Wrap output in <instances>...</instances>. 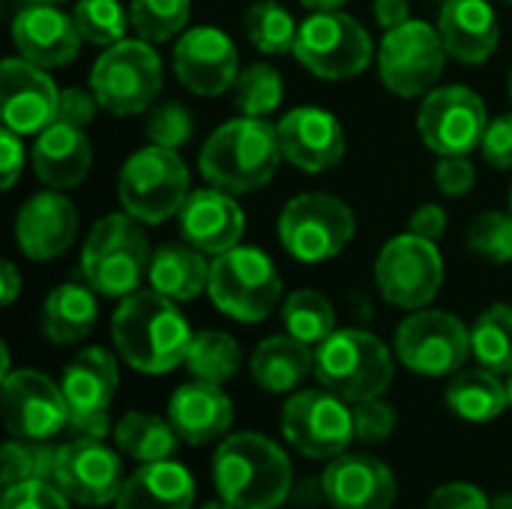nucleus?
Returning <instances> with one entry per match:
<instances>
[{
  "instance_id": "nucleus-25",
  "label": "nucleus",
  "mask_w": 512,
  "mask_h": 509,
  "mask_svg": "<svg viewBox=\"0 0 512 509\" xmlns=\"http://www.w3.org/2000/svg\"><path fill=\"white\" fill-rule=\"evenodd\" d=\"M321 495L336 509H390L396 501V477L381 459L342 453L327 465Z\"/></svg>"
},
{
  "instance_id": "nucleus-28",
  "label": "nucleus",
  "mask_w": 512,
  "mask_h": 509,
  "mask_svg": "<svg viewBox=\"0 0 512 509\" xmlns=\"http://www.w3.org/2000/svg\"><path fill=\"white\" fill-rule=\"evenodd\" d=\"M33 171L39 183L48 189H75L87 180L93 168V147L81 126H72L66 120H54L48 129L36 135V144L30 150Z\"/></svg>"
},
{
  "instance_id": "nucleus-60",
  "label": "nucleus",
  "mask_w": 512,
  "mask_h": 509,
  "mask_svg": "<svg viewBox=\"0 0 512 509\" xmlns=\"http://www.w3.org/2000/svg\"><path fill=\"white\" fill-rule=\"evenodd\" d=\"M510 99H512V69H510Z\"/></svg>"
},
{
  "instance_id": "nucleus-22",
  "label": "nucleus",
  "mask_w": 512,
  "mask_h": 509,
  "mask_svg": "<svg viewBox=\"0 0 512 509\" xmlns=\"http://www.w3.org/2000/svg\"><path fill=\"white\" fill-rule=\"evenodd\" d=\"M78 237V207L60 189L30 195L15 216V246L30 261H54Z\"/></svg>"
},
{
  "instance_id": "nucleus-55",
  "label": "nucleus",
  "mask_w": 512,
  "mask_h": 509,
  "mask_svg": "<svg viewBox=\"0 0 512 509\" xmlns=\"http://www.w3.org/2000/svg\"><path fill=\"white\" fill-rule=\"evenodd\" d=\"M309 12H336V9H342L348 0H300Z\"/></svg>"
},
{
  "instance_id": "nucleus-11",
  "label": "nucleus",
  "mask_w": 512,
  "mask_h": 509,
  "mask_svg": "<svg viewBox=\"0 0 512 509\" xmlns=\"http://www.w3.org/2000/svg\"><path fill=\"white\" fill-rule=\"evenodd\" d=\"M444 285V255L414 231L390 237L375 258V288L396 309H426Z\"/></svg>"
},
{
  "instance_id": "nucleus-51",
  "label": "nucleus",
  "mask_w": 512,
  "mask_h": 509,
  "mask_svg": "<svg viewBox=\"0 0 512 509\" xmlns=\"http://www.w3.org/2000/svg\"><path fill=\"white\" fill-rule=\"evenodd\" d=\"M21 171H24V141L18 132L3 126V132H0V186H3V192H9L18 183Z\"/></svg>"
},
{
  "instance_id": "nucleus-54",
  "label": "nucleus",
  "mask_w": 512,
  "mask_h": 509,
  "mask_svg": "<svg viewBox=\"0 0 512 509\" xmlns=\"http://www.w3.org/2000/svg\"><path fill=\"white\" fill-rule=\"evenodd\" d=\"M24 282H21V273L12 261H3L0 264V303L3 306H12L21 294Z\"/></svg>"
},
{
  "instance_id": "nucleus-26",
  "label": "nucleus",
  "mask_w": 512,
  "mask_h": 509,
  "mask_svg": "<svg viewBox=\"0 0 512 509\" xmlns=\"http://www.w3.org/2000/svg\"><path fill=\"white\" fill-rule=\"evenodd\" d=\"M438 33L453 60L480 66L498 51L501 21L489 0H447L438 15Z\"/></svg>"
},
{
  "instance_id": "nucleus-30",
  "label": "nucleus",
  "mask_w": 512,
  "mask_h": 509,
  "mask_svg": "<svg viewBox=\"0 0 512 509\" xmlns=\"http://www.w3.org/2000/svg\"><path fill=\"white\" fill-rule=\"evenodd\" d=\"M99 300L87 282H63L42 300L39 330L51 345H75L93 333Z\"/></svg>"
},
{
  "instance_id": "nucleus-14",
  "label": "nucleus",
  "mask_w": 512,
  "mask_h": 509,
  "mask_svg": "<svg viewBox=\"0 0 512 509\" xmlns=\"http://www.w3.org/2000/svg\"><path fill=\"white\" fill-rule=\"evenodd\" d=\"M282 435L300 456L315 462H333L357 438L348 402L324 387L294 393L285 402Z\"/></svg>"
},
{
  "instance_id": "nucleus-52",
  "label": "nucleus",
  "mask_w": 512,
  "mask_h": 509,
  "mask_svg": "<svg viewBox=\"0 0 512 509\" xmlns=\"http://www.w3.org/2000/svg\"><path fill=\"white\" fill-rule=\"evenodd\" d=\"M408 231H414V234H420V237L438 243V240L447 234V210H444L441 204H432V201L420 204V207L411 213V219H408Z\"/></svg>"
},
{
  "instance_id": "nucleus-2",
  "label": "nucleus",
  "mask_w": 512,
  "mask_h": 509,
  "mask_svg": "<svg viewBox=\"0 0 512 509\" xmlns=\"http://www.w3.org/2000/svg\"><path fill=\"white\" fill-rule=\"evenodd\" d=\"M279 132L267 117H234L222 123L198 153V171L207 186L231 195H249L264 189L282 162Z\"/></svg>"
},
{
  "instance_id": "nucleus-40",
  "label": "nucleus",
  "mask_w": 512,
  "mask_h": 509,
  "mask_svg": "<svg viewBox=\"0 0 512 509\" xmlns=\"http://www.w3.org/2000/svg\"><path fill=\"white\" fill-rule=\"evenodd\" d=\"M192 3L189 0H132L129 21L138 39L144 42H168L180 36L189 24Z\"/></svg>"
},
{
  "instance_id": "nucleus-18",
  "label": "nucleus",
  "mask_w": 512,
  "mask_h": 509,
  "mask_svg": "<svg viewBox=\"0 0 512 509\" xmlns=\"http://www.w3.org/2000/svg\"><path fill=\"white\" fill-rule=\"evenodd\" d=\"M72 504L108 507L117 501L126 477L120 456L99 438H72L57 447V465L51 480Z\"/></svg>"
},
{
  "instance_id": "nucleus-56",
  "label": "nucleus",
  "mask_w": 512,
  "mask_h": 509,
  "mask_svg": "<svg viewBox=\"0 0 512 509\" xmlns=\"http://www.w3.org/2000/svg\"><path fill=\"white\" fill-rule=\"evenodd\" d=\"M492 509H512V492H507V495H498V498L492 501Z\"/></svg>"
},
{
  "instance_id": "nucleus-7",
  "label": "nucleus",
  "mask_w": 512,
  "mask_h": 509,
  "mask_svg": "<svg viewBox=\"0 0 512 509\" xmlns=\"http://www.w3.org/2000/svg\"><path fill=\"white\" fill-rule=\"evenodd\" d=\"M207 297L231 321L258 324L279 306L282 276L267 252L240 243L213 258Z\"/></svg>"
},
{
  "instance_id": "nucleus-39",
  "label": "nucleus",
  "mask_w": 512,
  "mask_h": 509,
  "mask_svg": "<svg viewBox=\"0 0 512 509\" xmlns=\"http://www.w3.org/2000/svg\"><path fill=\"white\" fill-rule=\"evenodd\" d=\"M285 96V81L276 66L270 63H252L240 69L234 84V105L246 117H270Z\"/></svg>"
},
{
  "instance_id": "nucleus-36",
  "label": "nucleus",
  "mask_w": 512,
  "mask_h": 509,
  "mask_svg": "<svg viewBox=\"0 0 512 509\" xmlns=\"http://www.w3.org/2000/svg\"><path fill=\"white\" fill-rule=\"evenodd\" d=\"M243 351L237 339L225 330H201L192 336L189 354H186V369L198 381L210 384H225L240 372Z\"/></svg>"
},
{
  "instance_id": "nucleus-9",
  "label": "nucleus",
  "mask_w": 512,
  "mask_h": 509,
  "mask_svg": "<svg viewBox=\"0 0 512 509\" xmlns=\"http://www.w3.org/2000/svg\"><path fill=\"white\" fill-rule=\"evenodd\" d=\"M357 219L354 210L330 192H303L291 198L279 213V243L303 264L333 261L354 240Z\"/></svg>"
},
{
  "instance_id": "nucleus-31",
  "label": "nucleus",
  "mask_w": 512,
  "mask_h": 509,
  "mask_svg": "<svg viewBox=\"0 0 512 509\" xmlns=\"http://www.w3.org/2000/svg\"><path fill=\"white\" fill-rule=\"evenodd\" d=\"M207 258L210 255L189 246L186 240L183 243H165L150 258L147 282L162 297H168L174 303H189V300L201 297L210 285L213 261H207Z\"/></svg>"
},
{
  "instance_id": "nucleus-8",
  "label": "nucleus",
  "mask_w": 512,
  "mask_h": 509,
  "mask_svg": "<svg viewBox=\"0 0 512 509\" xmlns=\"http://www.w3.org/2000/svg\"><path fill=\"white\" fill-rule=\"evenodd\" d=\"M162 57L153 42L120 39L108 45L90 69V90L114 117H135L147 111L162 93Z\"/></svg>"
},
{
  "instance_id": "nucleus-53",
  "label": "nucleus",
  "mask_w": 512,
  "mask_h": 509,
  "mask_svg": "<svg viewBox=\"0 0 512 509\" xmlns=\"http://www.w3.org/2000/svg\"><path fill=\"white\" fill-rule=\"evenodd\" d=\"M375 21L384 33L396 30L405 21H411V3L408 0H375Z\"/></svg>"
},
{
  "instance_id": "nucleus-5",
  "label": "nucleus",
  "mask_w": 512,
  "mask_h": 509,
  "mask_svg": "<svg viewBox=\"0 0 512 509\" xmlns=\"http://www.w3.org/2000/svg\"><path fill=\"white\" fill-rule=\"evenodd\" d=\"M396 363L390 348L369 330H336L315 348V378L348 405L384 396Z\"/></svg>"
},
{
  "instance_id": "nucleus-48",
  "label": "nucleus",
  "mask_w": 512,
  "mask_h": 509,
  "mask_svg": "<svg viewBox=\"0 0 512 509\" xmlns=\"http://www.w3.org/2000/svg\"><path fill=\"white\" fill-rule=\"evenodd\" d=\"M480 153L492 168L512 171V114H501L489 120Z\"/></svg>"
},
{
  "instance_id": "nucleus-35",
  "label": "nucleus",
  "mask_w": 512,
  "mask_h": 509,
  "mask_svg": "<svg viewBox=\"0 0 512 509\" xmlns=\"http://www.w3.org/2000/svg\"><path fill=\"white\" fill-rule=\"evenodd\" d=\"M471 357L495 375H512V306L495 303L471 324Z\"/></svg>"
},
{
  "instance_id": "nucleus-59",
  "label": "nucleus",
  "mask_w": 512,
  "mask_h": 509,
  "mask_svg": "<svg viewBox=\"0 0 512 509\" xmlns=\"http://www.w3.org/2000/svg\"><path fill=\"white\" fill-rule=\"evenodd\" d=\"M39 3H63V0H39Z\"/></svg>"
},
{
  "instance_id": "nucleus-41",
  "label": "nucleus",
  "mask_w": 512,
  "mask_h": 509,
  "mask_svg": "<svg viewBox=\"0 0 512 509\" xmlns=\"http://www.w3.org/2000/svg\"><path fill=\"white\" fill-rule=\"evenodd\" d=\"M54 465H57V447H48V441H27L15 438L3 444V489L18 486V483H33V480H54Z\"/></svg>"
},
{
  "instance_id": "nucleus-10",
  "label": "nucleus",
  "mask_w": 512,
  "mask_h": 509,
  "mask_svg": "<svg viewBox=\"0 0 512 509\" xmlns=\"http://www.w3.org/2000/svg\"><path fill=\"white\" fill-rule=\"evenodd\" d=\"M321 81H351L363 75L378 54L369 30L348 12H312L291 51Z\"/></svg>"
},
{
  "instance_id": "nucleus-27",
  "label": "nucleus",
  "mask_w": 512,
  "mask_h": 509,
  "mask_svg": "<svg viewBox=\"0 0 512 509\" xmlns=\"http://www.w3.org/2000/svg\"><path fill=\"white\" fill-rule=\"evenodd\" d=\"M168 420L177 429L180 441L201 447L228 435L234 423V405L222 384L192 378L189 384L174 390L168 402Z\"/></svg>"
},
{
  "instance_id": "nucleus-49",
  "label": "nucleus",
  "mask_w": 512,
  "mask_h": 509,
  "mask_svg": "<svg viewBox=\"0 0 512 509\" xmlns=\"http://www.w3.org/2000/svg\"><path fill=\"white\" fill-rule=\"evenodd\" d=\"M426 509H492V501L471 483H447L429 498Z\"/></svg>"
},
{
  "instance_id": "nucleus-46",
  "label": "nucleus",
  "mask_w": 512,
  "mask_h": 509,
  "mask_svg": "<svg viewBox=\"0 0 512 509\" xmlns=\"http://www.w3.org/2000/svg\"><path fill=\"white\" fill-rule=\"evenodd\" d=\"M3 509H69V498L45 480L18 483L3 492Z\"/></svg>"
},
{
  "instance_id": "nucleus-13",
  "label": "nucleus",
  "mask_w": 512,
  "mask_h": 509,
  "mask_svg": "<svg viewBox=\"0 0 512 509\" xmlns=\"http://www.w3.org/2000/svg\"><path fill=\"white\" fill-rule=\"evenodd\" d=\"M396 357L414 375L447 378L471 357V327L441 309H417L396 327Z\"/></svg>"
},
{
  "instance_id": "nucleus-19",
  "label": "nucleus",
  "mask_w": 512,
  "mask_h": 509,
  "mask_svg": "<svg viewBox=\"0 0 512 509\" xmlns=\"http://www.w3.org/2000/svg\"><path fill=\"white\" fill-rule=\"evenodd\" d=\"M174 75L195 96H222L234 90L240 57L234 39L210 24L189 27L174 45Z\"/></svg>"
},
{
  "instance_id": "nucleus-17",
  "label": "nucleus",
  "mask_w": 512,
  "mask_h": 509,
  "mask_svg": "<svg viewBox=\"0 0 512 509\" xmlns=\"http://www.w3.org/2000/svg\"><path fill=\"white\" fill-rule=\"evenodd\" d=\"M3 423L12 438L51 441L69 426L63 387L36 369H18L3 378Z\"/></svg>"
},
{
  "instance_id": "nucleus-33",
  "label": "nucleus",
  "mask_w": 512,
  "mask_h": 509,
  "mask_svg": "<svg viewBox=\"0 0 512 509\" xmlns=\"http://www.w3.org/2000/svg\"><path fill=\"white\" fill-rule=\"evenodd\" d=\"M447 408L468 423H492L510 405V387L489 369L456 372L444 390Z\"/></svg>"
},
{
  "instance_id": "nucleus-12",
  "label": "nucleus",
  "mask_w": 512,
  "mask_h": 509,
  "mask_svg": "<svg viewBox=\"0 0 512 509\" xmlns=\"http://www.w3.org/2000/svg\"><path fill=\"white\" fill-rule=\"evenodd\" d=\"M375 57L381 84L399 99H417L435 90L450 54L438 27L423 18H411L384 33Z\"/></svg>"
},
{
  "instance_id": "nucleus-29",
  "label": "nucleus",
  "mask_w": 512,
  "mask_h": 509,
  "mask_svg": "<svg viewBox=\"0 0 512 509\" xmlns=\"http://www.w3.org/2000/svg\"><path fill=\"white\" fill-rule=\"evenodd\" d=\"M195 480L180 462H150L126 477L114 509H192Z\"/></svg>"
},
{
  "instance_id": "nucleus-15",
  "label": "nucleus",
  "mask_w": 512,
  "mask_h": 509,
  "mask_svg": "<svg viewBox=\"0 0 512 509\" xmlns=\"http://www.w3.org/2000/svg\"><path fill=\"white\" fill-rule=\"evenodd\" d=\"M489 126L486 102L465 84L435 87L423 96L417 111V129L423 144L435 156H471L480 150Z\"/></svg>"
},
{
  "instance_id": "nucleus-44",
  "label": "nucleus",
  "mask_w": 512,
  "mask_h": 509,
  "mask_svg": "<svg viewBox=\"0 0 512 509\" xmlns=\"http://www.w3.org/2000/svg\"><path fill=\"white\" fill-rule=\"evenodd\" d=\"M144 135L150 138V144L180 150L195 135V117L180 102H162L150 111L144 123Z\"/></svg>"
},
{
  "instance_id": "nucleus-61",
  "label": "nucleus",
  "mask_w": 512,
  "mask_h": 509,
  "mask_svg": "<svg viewBox=\"0 0 512 509\" xmlns=\"http://www.w3.org/2000/svg\"><path fill=\"white\" fill-rule=\"evenodd\" d=\"M510 213H512V192H510Z\"/></svg>"
},
{
  "instance_id": "nucleus-32",
  "label": "nucleus",
  "mask_w": 512,
  "mask_h": 509,
  "mask_svg": "<svg viewBox=\"0 0 512 509\" xmlns=\"http://www.w3.org/2000/svg\"><path fill=\"white\" fill-rule=\"evenodd\" d=\"M249 369L261 390L294 393L309 375H315V351L312 345L294 339L291 333L270 336L255 348Z\"/></svg>"
},
{
  "instance_id": "nucleus-24",
  "label": "nucleus",
  "mask_w": 512,
  "mask_h": 509,
  "mask_svg": "<svg viewBox=\"0 0 512 509\" xmlns=\"http://www.w3.org/2000/svg\"><path fill=\"white\" fill-rule=\"evenodd\" d=\"M180 234L189 246L216 258L240 246L246 234V213L225 189H192L180 210Z\"/></svg>"
},
{
  "instance_id": "nucleus-50",
  "label": "nucleus",
  "mask_w": 512,
  "mask_h": 509,
  "mask_svg": "<svg viewBox=\"0 0 512 509\" xmlns=\"http://www.w3.org/2000/svg\"><path fill=\"white\" fill-rule=\"evenodd\" d=\"M99 108L102 105H99V99H96L93 90L66 87V90H60V114H57V120H66V123L84 129L87 123H93V117H96Z\"/></svg>"
},
{
  "instance_id": "nucleus-4",
  "label": "nucleus",
  "mask_w": 512,
  "mask_h": 509,
  "mask_svg": "<svg viewBox=\"0 0 512 509\" xmlns=\"http://www.w3.org/2000/svg\"><path fill=\"white\" fill-rule=\"evenodd\" d=\"M150 240L144 222L126 210L102 216L84 246H81V273L84 282L108 300H123L141 291V282L150 273Z\"/></svg>"
},
{
  "instance_id": "nucleus-23",
  "label": "nucleus",
  "mask_w": 512,
  "mask_h": 509,
  "mask_svg": "<svg viewBox=\"0 0 512 509\" xmlns=\"http://www.w3.org/2000/svg\"><path fill=\"white\" fill-rule=\"evenodd\" d=\"M81 33L75 18L63 12L57 3H27L12 18V45L18 57L42 66L60 69L69 66L81 54Z\"/></svg>"
},
{
  "instance_id": "nucleus-42",
  "label": "nucleus",
  "mask_w": 512,
  "mask_h": 509,
  "mask_svg": "<svg viewBox=\"0 0 512 509\" xmlns=\"http://www.w3.org/2000/svg\"><path fill=\"white\" fill-rule=\"evenodd\" d=\"M72 18L81 39L99 48L126 39V27H132L129 12L120 6V0H78Z\"/></svg>"
},
{
  "instance_id": "nucleus-21",
  "label": "nucleus",
  "mask_w": 512,
  "mask_h": 509,
  "mask_svg": "<svg viewBox=\"0 0 512 509\" xmlns=\"http://www.w3.org/2000/svg\"><path fill=\"white\" fill-rule=\"evenodd\" d=\"M276 132H279L282 156L306 174L333 171L345 159V147H348L345 129L339 117L327 108H315V105L291 108L276 123Z\"/></svg>"
},
{
  "instance_id": "nucleus-20",
  "label": "nucleus",
  "mask_w": 512,
  "mask_h": 509,
  "mask_svg": "<svg viewBox=\"0 0 512 509\" xmlns=\"http://www.w3.org/2000/svg\"><path fill=\"white\" fill-rule=\"evenodd\" d=\"M0 111L3 126L21 138L48 129L60 114V90L48 69L24 57H6L0 63Z\"/></svg>"
},
{
  "instance_id": "nucleus-57",
  "label": "nucleus",
  "mask_w": 512,
  "mask_h": 509,
  "mask_svg": "<svg viewBox=\"0 0 512 509\" xmlns=\"http://www.w3.org/2000/svg\"><path fill=\"white\" fill-rule=\"evenodd\" d=\"M201 509H234L228 501H210V504H204Z\"/></svg>"
},
{
  "instance_id": "nucleus-1",
  "label": "nucleus",
  "mask_w": 512,
  "mask_h": 509,
  "mask_svg": "<svg viewBox=\"0 0 512 509\" xmlns=\"http://www.w3.org/2000/svg\"><path fill=\"white\" fill-rule=\"evenodd\" d=\"M192 327L174 300L159 291H135L111 315V339L123 363L141 375H165L186 366Z\"/></svg>"
},
{
  "instance_id": "nucleus-62",
  "label": "nucleus",
  "mask_w": 512,
  "mask_h": 509,
  "mask_svg": "<svg viewBox=\"0 0 512 509\" xmlns=\"http://www.w3.org/2000/svg\"><path fill=\"white\" fill-rule=\"evenodd\" d=\"M507 3H510V6H512V0H507Z\"/></svg>"
},
{
  "instance_id": "nucleus-37",
  "label": "nucleus",
  "mask_w": 512,
  "mask_h": 509,
  "mask_svg": "<svg viewBox=\"0 0 512 509\" xmlns=\"http://www.w3.org/2000/svg\"><path fill=\"white\" fill-rule=\"evenodd\" d=\"M282 324L294 339L318 348L324 339L336 333V309L321 291L300 288L288 294V300L282 303Z\"/></svg>"
},
{
  "instance_id": "nucleus-43",
  "label": "nucleus",
  "mask_w": 512,
  "mask_h": 509,
  "mask_svg": "<svg viewBox=\"0 0 512 509\" xmlns=\"http://www.w3.org/2000/svg\"><path fill=\"white\" fill-rule=\"evenodd\" d=\"M468 249L489 264L512 261V213L486 210L468 228Z\"/></svg>"
},
{
  "instance_id": "nucleus-3",
  "label": "nucleus",
  "mask_w": 512,
  "mask_h": 509,
  "mask_svg": "<svg viewBox=\"0 0 512 509\" xmlns=\"http://www.w3.org/2000/svg\"><path fill=\"white\" fill-rule=\"evenodd\" d=\"M213 483L234 509H276L291 495V462L276 441L240 432L219 444Z\"/></svg>"
},
{
  "instance_id": "nucleus-34",
  "label": "nucleus",
  "mask_w": 512,
  "mask_h": 509,
  "mask_svg": "<svg viewBox=\"0 0 512 509\" xmlns=\"http://www.w3.org/2000/svg\"><path fill=\"white\" fill-rule=\"evenodd\" d=\"M114 441L120 447V453H126L129 459L150 465V462H165L174 459L177 453V429L171 426V420L159 417V414H144V411H129L117 429H114Z\"/></svg>"
},
{
  "instance_id": "nucleus-45",
  "label": "nucleus",
  "mask_w": 512,
  "mask_h": 509,
  "mask_svg": "<svg viewBox=\"0 0 512 509\" xmlns=\"http://www.w3.org/2000/svg\"><path fill=\"white\" fill-rule=\"evenodd\" d=\"M351 414H354V435L363 444H381L396 432V411L381 396L357 402Z\"/></svg>"
},
{
  "instance_id": "nucleus-58",
  "label": "nucleus",
  "mask_w": 512,
  "mask_h": 509,
  "mask_svg": "<svg viewBox=\"0 0 512 509\" xmlns=\"http://www.w3.org/2000/svg\"><path fill=\"white\" fill-rule=\"evenodd\" d=\"M507 387H510V405H512V375H510V381H507Z\"/></svg>"
},
{
  "instance_id": "nucleus-6",
  "label": "nucleus",
  "mask_w": 512,
  "mask_h": 509,
  "mask_svg": "<svg viewBox=\"0 0 512 509\" xmlns=\"http://www.w3.org/2000/svg\"><path fill=\"white\" fill-rule=\"evenodd\" d=\"M189 192V168L180 150L159 144L135 150L117 177L120 207L144 225H162L180 216Z\"/></svg>"
},
{
  "instance_id": "nucleus-16",
  "label": "nucleus",
  "mask_w": 512,
  "mask_h": 509,
  "mask_svg": "<svg viewBox=\"0 0 512 509\" xmlns=\"http://www.w3.org/2000/svg\"><path fill=\"white\" fill-rule=\"evenodd\" d=\"M117 360L105 348L78 351L60 378L66 405H69V432L72 438H99L111 432V399L117 393Z\"/></svg>"
},
{
  "instance_id": "nucleus-47",
  "label": "nucleus",
  "mask_w": 512,
  "mask_h": 509,
  "mask_svg": "<svg viewBox=\"0 0 512 509\" xmlns=\"http://www.w3.org/2000/svg\"><path fill=\"white\" fill-rule=\"evenodd\" d=\"M435 186L447 198H465L477 186V168L468 156H438Z\"/></svg>"
},
{
  "instance_id": "nucleus-38",
  "label": "nucleus",
  "mask_w": 512,
  "mask_h": 509,
  "mask_svg": "<svg viewBox=\"0 0 512 509\" xmlns=\"http://www.w3.org/2000/svg\"><path fill=\"white\" fill-rule=\"evenodd\" d=\"M243 27H246V39L258 51L273 57L294 51L297 30H300L294 15L279 0H255L243 15Z\"/></svg>"
}]
</instances>
